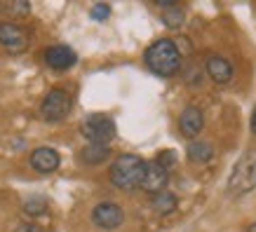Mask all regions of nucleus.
I'll return each instance as SVG.
<instances>
[{
	"instance_id": "a211bd4d",
	"label": "nucleus",
	"mask_w": 256,
	"mask_h": 232,
	"mask_svg": "<svg viewBox=\"0 0 256 232\" xmlns=\"http://www.w3.org/2000/svg\"><path fill=\"white\" fill-rule=\"evenodd\" d=\"M47 211V202L40 200V197H31V200L24 202V214L28 216H42Z\"/></svg>"
},
{
	"instance_id": "9b49d317",
	"label": "nucleus",
	"mask_w": 256,
	"mask_h": 232,
	"mask_svg": "<svg viewBox=\"0 0 256 232\" xmlns=\"http://www.w3.org/2000/svg\"><path fill=\"white\" fill-rule=\"evenodd\" d=\"M59 164H62V157H59L54 148L40 146L31 153V167L38 174H52V171L59 169Z\"/></svg>"
},
{
	"instance_id": "ddd939ff",
	"label": "nucleus",
	"mask_w": 256,
	"mask_h": 232,
	"mask_svg": "<svg viewBox=\"0 0 256 232\" xmlns=\"http://www.w3.org/2000/svg\"><path fill=\"white\" fill-rule=\"evenodd\" d=\"M188 160L195 164H204V162H210L212 157H214V146H212L210 141H190L188 143Z\"/></svg>"
},
{
	"instance_id": "f03ea898",
	"label": "nucleus",
	"mask_w": 256,
	"mask_h": 232,
	"mask_svg": "<svg viewBox=\"0 0 256 232\" xmlns=\"http://www.w3.org/2000/svg\"><path fill=\"white\" fill-rule=\"evenodd\" d=\"M144 171H146V162L139 155H120V157H116V162L110 164V183L130 193V190L141 186Z\"/></svg>"
},
{
	"instance_id": "20e7f679",
	"label": "nucleus",
	"mask_w": 256,
	"mask_h": 232,
	"mask_svg": "<svg viewBox=\"0 0 256 232\" xmlns=\"http://www.w3.org/2000/svg\"><path fill=\"white\" fill-rule=\"evenodd\" d=\"M82 136L94 146H108L110 141L116 139V122L104 113H94L82 122Z\"/></svg>"
},
{
	"instance_id": "5701e85b",
	"label": "nucleus",
	"mask_w": 256,
	"mask_h": 232,
	"mask_svg": "<svg viewBox=\"0 0 256 232\" xmlns=\"http://www.w3.org/2000/svg\"><path fill=\"white\" fill-rule=\"evenodd\" d=\"M247 232H256V223H252V225H249V228H247Z\"/></svg>"
},
{
	"instance_id": "f8f14e48",
	"label": "nucleus",
	"mask_w": 256,
	"mask_h": 232,
	"mask_svg": "<svg viewBox=\"0 0 256 232\" xmlns=\"http://www.w3.org/2000/svg\"><path fill=\"white\" fill-rule=\"evenodd\" d=\"M204 68H207V75L212 77V82H216V85H228L230 77H233V66H230V61L218 54L207 56Z\"/></svg>"
},
{
	"instance_id": "f3484780",
	"label": "nucleus",
	"mask_w": 256,
	"mask_h": 232,
	"mask_svg": "<svg viewBox=\"0 0 256 232\" xmlns=\"http://www.w3.org/2000/svg\"><path fill=\"white\" fill-rule=\"evenodd\" d=\"M184 9L178 7V5H174V7H167L162 12V21L164 26H170V28H178L181 23H184Z\"/></svg>"
},
{
	"instance_id": "9d476101",
	"label": "nucleus",
	"mask_w": 256,
	"mask_h": 232,
	"mask_svg": "<svg viewBox=\"0 0 256 232\" xmlns=\"http://www.w3.org/2000/svg\"><path fill=\"white\" fill-rule=\"evenodd\" d=\"M204 127V115L198 106H186L184 113L178 115V129L186 139H198V134L202 132Z\"/></svg>"
},
{
	"instance_id": "f257e3e1",
	"label": "nucleus",
	"mask_w": 256,
	"mask_h": 232,
	"mask_svg": "<svg viewBox=\"0 0 256 232\" xmlns=\"http://www.w3.org/2000/svg\"><path fill=\"white\" fill-rule=\"evenodd\" d=\"M144 59H146V66L153 70L156 75L172 77V75H176L178 73V68H181V59H184V56H181V52H178V47L174 45V40L160 38L146 49Z\"/></svg>"
},
{
	"instance_id": "4468645a",
	"label": "nucleus",
	"mask_w": 256,
	"mask_h": 232,
	"mask_svg": "<svg viewBox=\"0 0 256 232\" xmlns=\"http://www.w3.org/2000/svg\"><path fill=\"white\" fill-rule=\"evenodd\" d=\"M150 207H153L160 216H170V214H174V211L178 209V200H176V195H172V193H167V190H162V193L153 195Z\"/></svg>"
},
{
	"instance_id": "2eb2a0df",
	"label": "nucleus",
	"mask_w": 256,
	"mask_h": 232,
	"mask_svg": "<svg viewBox=\"0 0 256 232\" xmlns=\"http://www.w3.org/2000/svg\"><path fill=\"white\" fill-rule=\"evenodd\" d=\"M108 157H110V148L108 146H94V143H90V146H85L82 150H80V162L90 164V167L106 162Z\"/></svg>"
},
{
	"instance_id": "6e6552de",
	"label": "nucleus",
	"mask_w": 256,
	"mask_h": 232,
	"mask_svg": "<svg viewBox=\"0 0 256 232\" xmlns=\"http://www.w3.org/2000/svg\"><path fill=\"white\" fill-rule=\"evenodd\" d=\"M167 183H170V171L164 169L162 164H158L156 160H153V162H146V171H144L141 188L150 195H158L167 188Z\"/></svg>"
},
{
	"instance_id": "0eeeda50",
	"label": "nucleus",
	"mask_w": 256,
	"mask_h": 232,
	"mask_svg": "<svg viewBox=\"0 0 256 232\" xmlns=\"http://www.w3.org/2000/svg\"><path fill=\"white\" fill-rule=\"evenodd\" d=\"M0 45L8 49L10 54H22L24 49L28 47V33L24 31L22 26L16 23H0Z\"/></svg>"
},
{
	"instance_id": "4be33fe9",
	"label": "nucleus",
	"mask_w": 256,
	"mask_h": 232,
	"mask_svg": "<svg viewBox=\"0 0 256 232\" xmlns=\"http://www.w3.org/2000/svg\"><path fill=\"white\" fill-rule=\"evenodd\" d=\"M249 129H252V134L256 136V106L254 110H252V120H249Z\"/></svg>"
},
{
	"instance_id": "423d86ee",
	"label": "nucleus",
	"mask_w": 256,
	"mask_h": 232,
	"mask_svg": "<svg viewBox=\"0 0 256 232\" xmlns=\"http://www.w3.org/2000/svg\"><path fill=\"white\" fill-rule=\"evenodd\" d=\"M92 223L101 230H118L124 223V211L116 202H101L92 209Z\"/></svg>"
},
{
	"instance_id": "dca6fc26",
	"label": "nucleus",
	"mask_w": 256,
	"mask_h": 232,
	"mask_svg": "<svg viewBox=\"0 0 256 232\" xmlns=\"http://www.w3.org/2000/svg\"><path fill=\"white\" fill-rule=\"evenodd\" d=\"M0 12L8 16H26L31 12V2L26 0H10V2H0Z\"/></svg>"
},
{
	"instance_id": "412c9836",
	"label": "nucleus",
	"mask_w": 256,
	"mask_h": 232,
	"mask_svg": "<svg viewBox=\"0 0 256 232\" xmlns=\"http://www.w3.org/2000/svg\"><path fill=\"white\" fill-rule=\"evenodd\" d=\"M14 232H42V230H40V225H36V223H22V225H16Z\"/></svg>"
},
{
	"instance_id": "aec40b11",
	"label": "nucleus",
	"mask_w": 256,
	"mask_h": 232,
	"mask_svg": "<svg viewBox=\"0 0 256 232\" xmlns=\"http://www.w3.org/2000/svg\"><path fill=\"white\" fill-rule=\"evenodd\" d=\"M156 162H158V164H162L164 169L170 171L172 167H174V162H176V157H174V153H172V150H162V153H160V157H158Z\"/></svg>"
},
{
	"instance_id": "6ab92c4d",
	"label": "nucleus",
	"mask_w": 256,
	"mask_h": 232,
	"mask_svg": "<svg viewBox=\"0 0 256 232\" xmlns=\"http://www.w3.org/2000/svg\"><path fill=\"white\" fill-rule=\"evenodd\" d=\"M90 14H92V19H96V21H104V19H108L110 16V7L108 5H104V2H96Z\"/></svg>"
},
{
	"instance_id": "7ed1b4c3",
	"label": "nucleus",
	"mask_w": 256,
	"mask_h": 232,
	"mask_svg": "<svg viewBox=\"0 0 256 232\" xmlns=\"http://www.w3.org/2000/svg\"><path fill=\"white\" fill-rule=\"evenodd\" d=\"M256 188V148L247 150L235 162L230 176H228V193L230 195H247Z\"/></svg>"
},
{
	"instance_id": "1a4fd4ad",
	"label": "nucleus",
	"mask_w": 256,
	"mask_h": 232,
	"mask_svg": "<svg viewBox=\"0 0 256 232\" xmlns=\"http://www.w3.org/2000/svg\"><path fill=\"white\" fill-rule=\"evenodd\" d=\"M76 61H78V54L66 45H52L45 49V63L54 70H68L76 66Z\"/></svg>"
},
{
	"instance_id": "39448f33",
	"label": "nucleus",
	"mask_w": 256,
	"mask_h": 232,
	"mask_svg": "<svg viewBox=\"0 0 256 232\" xmlns=\"http://www.w3.org/2000/svg\"><path fill=\"white\" fill-rule=\"evenodd\" d=\"M70 106H73V101H70V94L66 89H59V87L50 89L40 103V117L45 122H59L70 113Z\"/></svg>"
}]
</instances>
